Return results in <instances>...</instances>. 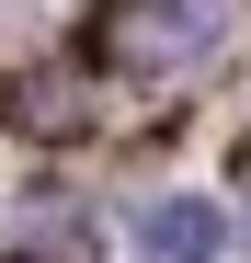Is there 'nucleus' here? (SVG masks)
Masks as SVG:
<instances>
[{"label": "nucleus", "instance_id": "f03ea898", "mask_svg": "<svg viewBox=\"0 0 251 263\" xmlns=\"http://www.w3.org/2000/svg\"><path fill=\"white\" fill-rule=\"evenodd\" d=\"M217 240H228V217L205 195H160L137 217V263H217Z\"/></svg>", "mask_w": 251, "mask_h": 263}, {"label": "nucleus", "instance_id": "f257e3e1", "mask_svg": "<svg viewBox=\"0 0 251 263\" xmlns=\"http://www.w3.org/2000/svg\"><path fill=\"white\" fill-rule=\"evenodd\" d=\"M217 34H228V0H114L103 12V58L172 80V69H194L205 46H217Z\"/></svg>", "mask_w": 251, "mask_h": 263}]
</instances>
